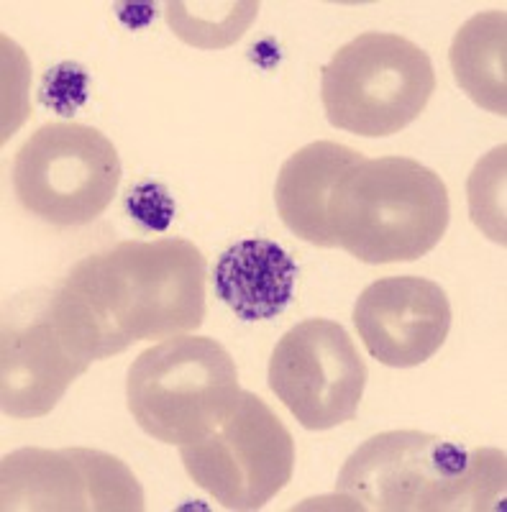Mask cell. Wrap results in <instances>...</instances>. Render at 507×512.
<instances>
[{
    "instance_id": "cell-1",
    "label": "cell",
    "mask_w": 507,
    "mask_h": 512,
    "mask_svg": "<svg viewBox=\"0 0 507 512\" xmlns=\"http://www.w3.org/2000/svg\"><path fill=\"white\" fill-rule=\"evenodd\" d=\"M205 310V256L185 239L123 241L85 256L49 292L54 328L88 364L198 331Z\"/></svg>"
},
{
    "instance_id": "cell-2",
    "label": "cell",
    "mask_w": 507,
    "mask_h": 512,
    "mask_svg": "<svg viewBox=\"0 0 507 512\" xmlns=\"http://www.w3.org/2000/svg\"><path fill=\"white\" fill-rule=\"evenodd\" d=\"M336 492L354 510H497L505 500V454L420 431H387L356 448Z\"/></svg>"
},
{
    "instance_id": "cell-3",
    "label": "cell",
    "mask_w": 507,
    "mask_h": 512,
    "mask_svg": "<svg viewBox=\"0 0 507 512\" xmlns=\"http://www.w3.org/2000/svg\"><path fill=\"white\" fill-rule=\"evenodd\" d=\"M328 226L333 244L359 262H415L449 228V190L415 159H362L336 182Z\"/></svg>"
},
{
    "instance_id": "cell-4",
    "label": "cell",
    "mask_w": 507,
    "mask_h": 512,
    "mask_svg": "<svg viewBox=\"0 0 507 512\" xmlns=\"http://www.w3.org/2000/svg\"><path fill=\"white\" fill-rule=\"evenodd\" d=\"M239 395L234 359L208 336H175L141 351L126 377L134 420L146 436L169 446L216 431Z\"/></svg>"
},
{
    "instance_id": "cell-5",
    "label": "cell",
    "mask_w": 507,
    "mask_h": 512,
    "mask_svg": "<svg viewBox=\"0 0 507 512\" xmlns=\"http://www.w3.org/2000/svg\"><path fill=\"white\" fill-rule=\"evenodd\" d=\"M436 90L433 62L415 41L367 31L338 49L323 67L321 100L331 126L385 139L426 111Z\"/></svg>"
},
{
    "instance_id": "cell-6",
    "label": "cell",
    "mask_w": 507,
    "mask_h": 512,
    "mask_svg": "<svg viewBox=\"0 0 507 512\" xmlns=\"http://www.w3.org/2000/svg\"><path fill=\"white\" fill-rule=\"evenodd\" d=\"M121 185L116 146L85 123H47L16 154L13 190L31 216L52 226L98 221Z\"/></svg>"
},
{
    "instance_id": "cell-7",
    "label": "cell",
    "mask_w": 507,
    "mask_h": 512,
    "mask_svg": "<svg viewBox=\"0 0 507 512\" xmlns=\"http://www.w3.org/2000/svg\"><path fill=\"white\" fill-rule=\"evenodd\" d=\"M180 456L187 477L226 510H259L290 484L295 441L262 397L241 390L216 431Z\"/></svg>"
},
{
    "instance_id": "cell-8",
    "label": "cell",
    "mask_w": 507,
    "mask_h": 512,
    "mask_svg": "<svg viewBox=\"0 0 507 512\" xmlns=\"http://www.w3.org/2000/svg\"><path fill=\"white\" fill-rule=\"evenodd\" d=\"M269 387L308 431H328L356 418L367 364L344 326L310 318L280 338L269 359Z\"/></svg>"
},
{
    "instance_id": "cell-9",
    "label": "cell",
    "mask_w": 507,
    "mask_h": 512,
    "mask_svg": "<svg viewBox=\"0 0 507 512\" xmlns=\"http://www.w3.org/2000/svg\"><path fill=\"white\" fill-rule=\"evenodd\" d=\"M3 510L141 512L144 489L121 459L95 448H21L3 459Z\"/></svg>"
},
{
    "instance_id": "cell-10",
    "label": "cell",
    "mask_w": 507,
    "mask_h": 512,
    "mask_svg": "<svg viewBox=\"0 0 507 512\" xmlns=\"http://www.w3.org/2000/svg\"><path fill=\"white\" fill-rule=\"evenodd\" d=\"M451 303L443 287L423 277H387L359 295L356 331L369 354L385 367L408 369L438 354L451 331Z\"/></svg>"
},
{
    "instance_id": "cell-11",
    "label": "cell",
    "mask_w": 507,
    "mask_h": 512,
    "mask_svg": "<svg viewBox=\"0 0 507 512\" xmlns=\"http://www.w3.org/2000/svg\"><path fill=\"white\" fill-rule=\"evenodd\" d=\"M88 361L77 359L54 328L49 297L36 308L29 300V318L8 310L3 323V413L11 418L49 415L70 384L88 372Z\"/></svg>"
},
{
    "instance_id": "cell-12",
    "label": "cell",
    "mask_w": 507,
    "mask_h": 512,
    "mask_svg": "<svg viewBox=\"0 0 507 512\" xmlns=\"http://www.w3.org/2000/svg\"><path fill=\"white\" fill-rule=\"evenodd\" d=\"M362 159L351 146L336 141H313L298 149L282 164L274 185V203L282 223L298 239L333 249L336 244L328 226V203L336 182Z\"/></svg>"
},
{
    "instance_id": "cell-13",
    "label": "cell",
    "mask_w": 507,
    "mask_h": 512,
    "mask_svg": "<svg viewBox=\"0 0 507 512\" xmlns=\"http://www.w3.org/2000/svg\"><path fill=\"white\" fill-rule=\"evenodd\" d=\"M298 267L280 244L246 239L221 254L213 287L241 320H272L290 305Z\"/></svg>"
},
{
    "instance_id": "cell-14",
    "label": "cell",
    "mask_w": 507,
    "mask_h": 512,
    "mask_svg": "<svg viewBox=\"0 0 507 512\" xmlns=\"http://www.w3.org/2000/svg\"><path fill=\"white\" fill-rule=\"evenodd\" d=\"M459 88L484 111L507 116V13H477L456 31L449 52Z\"/></svg>"
},
{
    "instance_id": "cell-15",
    "label": "cell",
    "mask_w": 507,
    "mask_h": 512,
    "mask_svg": "<svg viewBox=\"0 0 507 512\" xmlns=\"http://www.w3.org/2000/svg\"><path fill=\"white\" fill-rule=\"evenodd\" d=\"M164 16L177 39L198 49H226L249 31L257 21V0H195V3H167Z\"/></svg>"
},
{
    "instance_id": "cell-16",
    "label": "cell",
    "mask_w": 507,
    "mask_h": 512,
    "mask_svg": "<svg viewBox=\"0 0 507 512\" xmlns=\"http://www.w3.org/2000/svg\"><path fill=\"white\" fill-rule=\"evenodd\" d=\"M505 154L507 146L500 144L474 167L469 177V210L474 226L482 228L492 241L507 244L505 231Z\"/></svg>"
},
{
    "instance_id": "cell-17",
    "label": "cell",
    "mask_w": 507,
    "mask_h": 512,
    "mask_svg": "<svg viewBox=\"0 0 507 512\" xmlns=\"http://www.w3.org/2000/svg\"><path fill=\"white\" fill-rule=\"evenodd\" d=\"M90 75L77 62H59L41 77L39 103L57 116H75L88 103Z\"/></svg>"
},
{
    "instance_id": "cell-18",
    "label": "cell",
    "mask_w": 507,
    "mask_h": 512,
    "mask_svg": "<svg viewBox=\"0 0 507 512\" xmlns=\"http://www.w3.org/2000/svg\"><path fill=\"white\" fill-rule=\"evenodd\" d=\"M126 210L146 231H167L175 221V198L164 182L146 180L131 187L126 195Z\"/></svg>"
}]
</instances>
